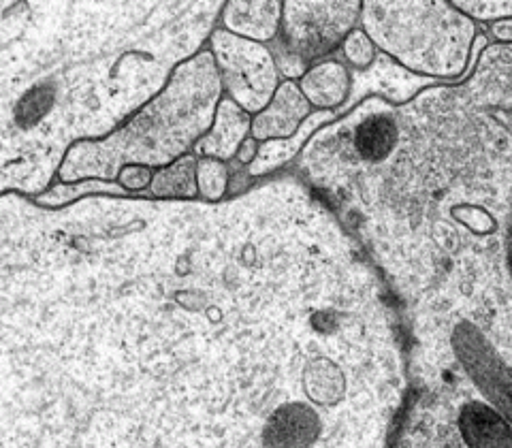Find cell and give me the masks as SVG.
<instances>
[{
  "label": "cell",
  "instance_id": "obj_1",
  "mask_svg": "<svg viewBox=\"0 0 512 448\" xmlns=\"http://www.w3.org/2000/svg\"><path fill=\"white\" fill-rule=\"evenodd\" d=\"M0 448H391L402 310L291 173L207 203L3 195Z\"/></svg>",
  "mask_w": 512,
  "mask_h": 448
},
{
  "label": "cell",
  "instance_id": "obj_2",
  "mask_svg": "<svg viewBox=\"0 0 512 448\" xmlns=\"http://www.w3.org/2000/svg\"><path fill=\"white\" fill-rule=\"evenodd\" d=\"M222 9L3 3V195H45L73 146L107 139L156 101Z\"/></svg>",
  "mask_w": 512,
  "mask_h": 448
},
{
  "label": "cell",
  "instance_id": "obj_3",
  "mask_svg": "<svg viewBox=\"0 0 512 448\" xmlns=\"http://www.w3.org/2000/svg\"><path fill=\"white\" fill-rule=\"evenodd\" d=\"M410 395L391 448H512V297L408 320Z\"/></svg>",
  "mask_w": 512,
  "mask_h": 448
},
{
  "label": "cell",
  "instance_id": "obj_4",
  "mask_svg": "<svg viewBox=\"0 0 512 448\" xmlns=\"http://www.w3.org/2000/svg\"><path fill=\"white\" fill-rule=\"evenodd\" d=\"M224 86L210 45L180 64L165 92L120 131L73 146L58 171L60 184L116 182L126 165L165 169L190 154L212 131Z\"/></svg>",
  "mask_w": 512,
  "mask_h": 448
},
{
  "label": "cell",
  "instance_id": "obj_5",
  "mask_svg": "<svg viewBox=\"0 0 512 448\" xmlns=\"http://www.w3.org/2000/svg\"><path fill=\"white\" fill-rule=\"evenodd\" d=\"M361 30L402 69L451 82H463L491 45L453 3H363Z\"/></svg>",
  "mask_w": 512,
  "mask_h": 448
},
{
  "label": "cell",
  "instance_id": "obj_6",
  "mask_svg": "<svg viewBox=\"0 0 512 448\" xmlns=\"http://www.w3.org/2000/svg\"><path fill=\"white\" fill-rule=\"evenodd\" d=\"M363 3H284L278 39L269 45L286 79H301L340 47L361 22Z\"/></svg>",
  "mask_w": 512,
  "mask_h": 448
},
{
  "label": "cell",
  "instance_id": "obj_7",
  "mask_svg": "<svg viewBox=\"0 0 512 448\" xmlns=\"http://www.w3.org/2000/svg\"><path fill=\"white\" fill-rule=\"evenodd\" d=\"M210 50L214 52L229 99L250 116H259L280 88V71L269 47L239 39L218 26L210 37Z\"/></svg>",
  "mask_w": 512,
  "mask_h": 448
},
{
  "label": "cell",
  "instance_id": "obj_8",
  "mask_svg": "<svg viewBox=\"0 0 512 448\" xmlns=\"http://www.w3.org/2000/svg\"><path fill=\"white\" fill-rule=\"evenodd\" d=\"M312 116V105L299 90V84L293 79H284L280 84L274 101L261 111L259 116H252V139L256 143L293 139L301 124Z\"/></svg>",
  "mask_w": 512,
  "mask_h": 448
},
{
  "label": "cell",
  "instance_id": "obj_9",
  "mask_svg": "<svg viewBox=\"0 0 512 448\" xmlns=\"http://www.w3.org/2000/svg\"><path fill=\"white\" fill-rule=\"evenodd\" d=\"M250 135L252 116L229 96H224L218 105L212 131L192 148V154L197 158H216L222 163H229V160L237 158L239 148Z\"/></svg>",
  "mask_w": 512,
  "mask_h": 448
},
{
  "label": "cell",
  "instance_id": "obj_10",
  "mask_svg": "<svg viewBox=\"0 0 512 448\" xmlns=\"http://www.w3.org/2000/svg\"><path fill=\"white\" fill-rule=\"evenodd\" d=\"M284 3H224L220 28L239 39L271 45L278 39Z\"/></svg>",
  "mask_w": 512,
  "mask_h": 448
},
{
  "label": "cell",
  "instance_id": "obj_11",
  "mask_svg": "<svg viewBox=\"0 0 512 448\" xmlns=\"http://www.w3.org/2000/svg\"><path fill=\"white\" fill-rule=\"evenodd\" d=\"M299 90L318 111L342 109L352 92V75L338 58H325L299 79Z\"/></svg>",
  "mask_w": 512,
  "mask_h": 448
},
{
  "label": "cell",
  "instance_id": "obj_12",
  "mask_svg": "<svg viewBox=\"0 0 512 448\" xmlns=\"http://www.w3.org/2000/svg\"><path fill=\"white\" fill-rule=\"evenodd\" d=\"M197 165L199 158L195 154H186L173 165L158 169L150 190L141 192L143 199H160V201H190L199 197L197 188Z\"/></svg>",
  "mask_w": 512,
  "mask_h": 448
},
{
  "label": "cell",
  "instance_id": "obj_13",
  "mask_svg": "<svg viewBox=\"0 0 512 448\" xmlns=\"http://www.w3.org/2000/svg\"><path fill=\"white\" fill-rule=\"evenodd\" d=\"M199 199L207 203H220L227 199L231 188V169L216 158H199L197 165Z\"/></svg>",
  "mask_w": 512,
  "mask_h": 448
},
{
  "label": "cell",
  "instance_id": "obj_14",
  "mask_svg": "<svg viewBox=\"0 0 512 448\" xmlns=\"http://www.w3.org/2000/svg\"><path fill=\"white\" fill-rule=\"evenodd\" d=\"M342 54L357 71H367L376 62L380 52H378V47L372 43V39L367 37L359 26L352 30L346 37V41L342 43Z\"/></svg>",
  "mask_w": 512,
  "mask_h": 448
},
{
  "label": "cell",
  "instance_id": "obj_15",
  "mask_svg": "<svg viewBox=\"0 0 512 448\" xmlns=\"http://www.w3.org/2000/svg\"><path fill=\"white\" fill-rule=\"evenodd\" d=\"M154 175H156V169H152V167H146V165H126L120 171L116 184L126 192V195L139 197L141 192L150 190V186L154 182Z\"/></svg>",
  "mask_w": 512,
  "mask_h": 448
},
{
  "label": "cell",
  "instance_id": "obj_16",
  "mask_svg": "<svg viewBox=\"0 0 512 448\" xmlns=\"http://www.w3.org/2000/svg\"><path fill=\"white\" fill-rule=\"evenodd\" d=\"M461 13H466L476 24L512 20V3H453Z\"/></svg>",
  "mask_w": 512,
  "mask_h": 448
},
{
  "label": "cell",
  "instance_id": "obj_17",
  "mask_svg": "<svg viewBox=\"0 0 512 448\" xmlns=\"http://www.w3.org/2000/svg\"><path fill=\"white\" fill-rule=\"evenodd\" d=\"M485 35L498 41V45H512V20H500L485 24Z\"/></svg>",
  "mask_w": 512,
  "mask_h": 448
},
{
  "label": "cell",
  "instance_id": "obj_18",
  "mask_svg": "<svg viewBox=\"0 0 512 448\" xmlns=\"http://www.w3.org/2000/svg\"><path fill=\"white\" fill-rule=\"evenodd\" d=\"M259 148H261V143H256L252 137H248V139L242 143V148H239L235 163H237L239 167H242V169L250 167V165L254 163V160H256V154H259Z\"/></svg>",
  "mask_w": 512,
  "mask_h": 448
},
{
  "label": "cell",
  "instance_id": "obj_19",
  "mask_svg": "<svg viewBox=\"0 0 512 448\" xmlns=\"http://www.w3.org/2000/svg\"><path fill=\"white\" fill-rule=\"evenodd\" d=\"M510 256H512V231H510Z\"/></svg>",
  "mask_w": 512,
  "mask_h": 448
}]
</instances>
